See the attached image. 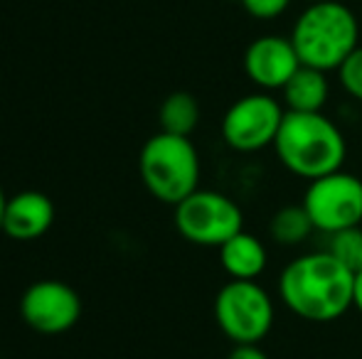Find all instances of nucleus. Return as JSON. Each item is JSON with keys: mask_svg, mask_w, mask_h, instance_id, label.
Returning <instances> with one entry per match:
<instances>
[{"mask_svg": "<svg viewBox=\"0 0 362 359\" xmlns=\"http://www.w3.org/2000/svg\"><path fill=\"white\" fill-rule=\"evenodd\" d=\"M20 315L42 335H59L67 332L81 317V298L72 286L54 278L37 281L23 293L20 300Z\"/></svg>", "mask_w": 362, "mask_h": 359, "instance_id": "obj_9", "label": "nucleus"}, {"mask_svg": "<svg viewBox=\"0 0 362 359\" xmlns=\"http://www.w3.org/2000/svg\"><path fill=\"white\" fill-rule=\"evenodd\" d=\"M274 153L291 175L300 180H318L323 175L343 170L348 158V140L340 126L320 114L286 111Z\"/></svg>", "mask_w": 362, "mask_h": 359, "instance_id": "obj_2", "label": "nucleus"}, {"mask_svg": "<svg viewBox=\"0 0 362 359\" xmlns=\"http://www.w3.org/2000/svg\"><path fill=\"white\" fill-rule=\"evenodd\" d=\"M158 123H160L163 133L190 138V133L197 128V123H200V104H197L195 96L187 94V91H173L160 104Z\"/></svg>", "mask_w": 362, "mask_h": 359, "instance_id": "obj_14", "label": "nucleus"}, {"mask_svg": "<svg viewBox=\"0 0 362 359\" xmlns=\"http://www.w3.org/2000/svg\"><path fill=\"white\" fill-rule=\"evenodd\" d=\"M298 59L303 67L320 72H338L340 64L358 49L360 23L343 0L308 3L291 28Z\"/></svg>", "mask_w": 362, "mask_h": 359, "instance_id": "obj_3", "label": "nucleus"}, {"mask_svg": "<svg viewBox=\"0 0 362 359\" xmlns=\"http://www.w3.org/2000/svg\"><path fill=\"white\" fill-rule=\"evenodd\" d=\"M254 20H276L291 8V0H239Z\"/></svg>", "mask_w": 362, "mask_h": 359, "instance_id": "obj_18", "label": "nucleus"}, {"mask_svg": "<svg viewBox=\"0 0 362 359\" xmlns=\"http://www.w3.org/2000/svg\"><path fill=\"white\" fill-rule=\"evenodd\" d=\"M281 99L286 111H296V114H320L330 99L328 74L300 64L298 72L281 89Z\"/></svg>", "mask_w": 362, "mask_h": 359, "instance_id": "obj_13", "label": "nucleus"}, {"mask_svg": "<svg viewBox=\"0 0 362 359\" xmlns=\"http://www.w3.org/2000/svg\"><path fill=\"white\" fill-rule=\"evenodd\" d=\"M338 79L345 94L362 104V44H358V49L340 64Z\"/></svg>", "mask_w": 362, "mask_h": 359, "instance_id": "obj_17", "label": "nucleus"}, {"mask_svg": "<svg viewBox=\"0 0 362 359\" xmlns=\"http://www.w3.org/2000/svg\"><path fill=\"white\" fill-rule=\"evenodd\" d=\"M325 251L353 273L362 271V226H350V229L328 234Z\"/></svg>", "mask_w": 362, "mask_h": 359, "instance_id": "obj_16", "label": "nucleus"}, {"mask_svg": "<svg viewBox=\"0 0 362 359\" xmlns=\"http://www.w3.org/2000/svg\"><path fill=\"white\" fill-rule=\"evenodd\" d=\"M353 308L362 315V271L355 273V288H353Z\"/></svg>", "mask_w": 362, "mask_h": 359, "instance_id": "obj_20", "label": "nucleus"}, {"mask_svg": "<svg viewBox=\"0 0 362 359\" xmlns=\"http://www.w3.org/2000/svg\"><path fill=\"white\" fill-rule=\"evenodd\" d=\"M276 320L274 298L257 281H227L215 296V322L234 345H262Z\"/></svg>", "mask_w": 362, "mask_h": 359, "instance_id": "obj_5", "label": "nucleus"}, {"mask_svg": "<svg viewBox=\"0 0 362 359\" xmlns=\"http://www.w3.org/2000/svg\"><path fill=\"white\" fill-rule=\"evenodd\" d=\"M300 205L308 212L315 231L325 236L362 226V180L345 170L310 180Z\"/></svg>", "mask_w": 362, "mask_h": 359, "instance_id": "obj_8", "label": "nucleus"}, {"mask_svg": "<svg viewBox=\"0 0 362 359\" xmlns=\"http://www.w3.org/2000/svg\"><path fill=\"white\" fill-rule=\"evenodd\" d=\"M54 221V205L47 195L35 190L8 197L3 231L15 241H35L49 231Z\"/></svg>", "mask_w": 362, "mask_h": 359, "instance_id": "obj_11", "label": "nucleus"}, {"mask_svg": "<svg viewBox=\"0 0 362 359\" xmlns=\"http://www.w3.org/2000/svg\"><path fill=\"white\" fill-rule=\"evenodd\" d=\"M139 170L146 190L163 205L175 207L200 190V153L185 135H151L141 148Z\"/></svg>", "mask_w": 362, "mask_h": 359, "instance_id": "obj_4", "label": "nucleus"}, {"mask_svg": "<svg viewBox=\"0 0 362 359\" xmlns=\"http://www.w3.org/2000/svg\"><path fill=\"white\" fill-rule=\"evenodd\" d=\"M308 3H328V0H308Z\"/></svg>", "mask_w": 362, "mask_h": 359, "instance_id": "obj_22", "label": "nucleus"}, {"mask_svg": "<svg viewBox=\"0 0 362 359\" xmlns=\"http://www.w3.org/2000/svg\"><path fill=\"white\" fill-rule=\"evenodd\" d=\"M279 298L305 322H335L353 308L355 273L325 249L288 261L279 273Z\"/></svg>", "mask_w": 362, "mask_h": 359, "instance_id": "obj_1", "label": "nucleus"}, {"mask_svg": "<svg viewBox=\"0 0 362 359\" xmlns=\"http://www.w3.org/2000/svg\"><path fill=\"white\" fill-rule=\"evenodd\" d=\"M286 109L269 91H252L239 96L222 116V140L237 153H259L274 148Z\"/></svg>", "mask_w": 362, "mask_h": 359, "instance_id": "obj_7", "label": "nucleus"}, {"mask_svg": "<svg viewBox=\"0 0 362 359\" xmlns=\"http://www.w3.org/2000/svg\"><path fill=\"white\" fill-rule=\"evenodd\" d=\"M267 246L249 231H239L227 244L219 246V266L229 276V281H257L267 271Z\"/></svg>", "mask_w": 362, "mask_h": 359, "instance_id": "obj_12", "label": "nucleus"}, {"mask_svg": "<svg viewBox=\"0 0 362 359\" xmlns=\"http://www.w3.org/2000/svg\"><path fill=\"white\" fill-rule=\"evenodd\" d=\"M227 359H269V355L259 345H234Z\"/></svg>", "mask_w": 362, "mask_h": 359, "instance_id": "obj_19", "label": "nucleus"}, {"mask_svg": "<svg viewBox=\"0 0 362 359\" xmlns=\"http://www.w3.org/2000/svg\"><path fill=\"white\" fill-rule=\"evenodd\" d=\"M5 205H8V197H5L3 187H0V231H3V217H5Z\"/></svg>", "mask_w": 362, "mask_h": 359, "instance_id": "obj_21", "label": "nucleus"}, {"mask_svg": "<svg viewBox=\"0 0 362 359\" xmlns=\"http://www.w3.org/2000/svg\"><path fill=\"white\" fill-rule=\"evenodd\" d=\"M315 231L303 205H286L276 209L269 219V236L281 246H300Z\"/></svg>", "mask_w": 362, "mask_h": 359, "instance_id": "obj_15", "label": "nucleus"}, {"mask_svg": "<svg viewBox=\"0 0 362 359\" xmlns=\"http://www.w3.org/2000/svg\"><path fill=\"white\" fill-rule=\"evenodd\" d=\"M242 67L259 91H281L298 72L300 59L288 35H259L244 49Z\"/></svg>", "mask_w": 362, "mask_h": 359, "instance_id": "obj_10", "label": "nucleus"}, {"mask_svg": "<svg viewBox=\"0 0 362 359\" xmlns=\"http://www.w3.org/2000/svg\"><path fill=\"white\" fill-rule=\"evenodd\" d=\"M175 229L195 246L219 249L244 231V212L232 197L217 190H195L175 205Z\"/></svg>", "mask_w": 362, "mask_h": 359, "instance_id": "obj_6", "label": "nucleus"}]
</instances>
